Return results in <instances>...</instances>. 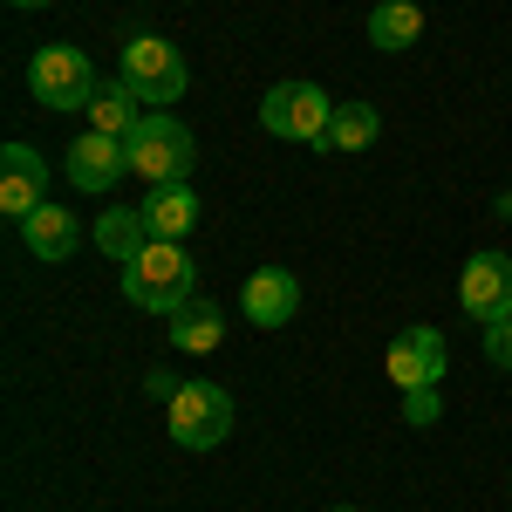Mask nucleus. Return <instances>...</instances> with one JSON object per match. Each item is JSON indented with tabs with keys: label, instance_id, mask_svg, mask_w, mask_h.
<instances>
[{
	"label": "nucleus",
	"instance_id": "obj_1",
	"mask_svg": "<svg viewBox=\"0 0 512 512\" xmlns=\"http://www.w3.org/2000/svg\"><path fill=\"white\" fill-rule=\"evenodd\" d=\"M192 260H185V246H171V239H151L130 267H123V301L130 308H144V315H178L185 301H192Z\"/></svg>",
	"mask_w": 512,
	"mask_h": 512
},
{
	"label": "nucleus",
	"instance_id": "obj_2",
	"mask_svg": "<svg viewBox=\"0 0 512 512\" xmlns=\"http://www.w3.org/2000/svg\"><path fill=\"white\" fill-rule=\"evenodd\" d=\"M328 123H335V96L321 82H274L260 96V130L287 137V144H321L328 151Z\"/></svg>",
	"mask_w": 512,
	"mask_h": 512
},
{
	"label": "nucleus",
	"instance_id": "obj_3",
	"mask_svg": "<svg viewBox=\"0 0 512 512\" xmlns=\"http://www.w3.org/2000/svg\"><path fill=\"white\" fill-rule=\"evenodd\" d=\"M123 144H130V171H137L144 185H185V178H192V164H198L192 130H185L178 117H164V110H151V117L137 123Z\"/></svg>",
	"mask_w": 512,
	"mask_h": 512
},
{
	"label": "nucleus",
	"instance_id": "obj_4",
	"mask_svg": "<svg viewBox=\"0 0 512 512\" xmlns=\"http://www.w3.org/2000/svg\"><path fill=\"white\" fill-rule=\"evenodd\" d=\"M164 424L171 437L185 444V451H219L226 437H233V396L219 390V383H178V396L164 403Z\"/></svg>",
	"mask_w": 512,
	"mask_h": 512
},
{
	"label": "nucleus",
	"instance_id": "obj_5",
	"mask_svg": "<svg viewBox=\"0 0 512 512\" xmlns=\"http://www.w3.org/2000/svg\"><path fill=\"white\" fill-rule=\"evenodd\" d=\"M28 89H35L48 110H89L103 82H96V62H89L82 48L55 41V48H41L35 62H28Z\"/></svg>",
	"mask_w": 512,
	"mask_h": 512
},
{
	"label": "nucleus",
	"instance_id": "obj_6",
	"mask_svg": "<svg viewBox=\"0 0 512 512\" xmlns=\"http://www.w3.org/2000/svg\"><path fill=\"white\" fill-rule=\"evenodd\" d=\"M117 82H130L144 103H178L185 96V55H178V41L130 35L123 41V62H117Z\"/></svg>",
	"mask_w": 512,
	"mask_h": 512
},
{
	"label": "nucleus",
	"instance_id": "obj_7",
	"mask_svg": "<svg viewBox=\"0 0 512 512\" xmlns=\"http://www.w3.org/2000/svg\"><path fill=\"white\" fill-rule=\"evenodd\" d=\"M458 301L472 321H506L512 315V260L506 253H472L465 260V280H458Z\"/></svg>",
	"mask_w": 512,
	"mask_h": 512
},
{
	"label": "nucleus",
	"instance_id": "obj_8",
	"mask_svg": "<svg viewBox=\"0 0 512 512\" xmlns=\"http://www.w3.org/2000/svg\"><path fill=\"white\" fill-rule=\"evenodd\" d=\"M41 205H48V164H41V151L35 144H7L0 151V212L21 226Z\"/></svg>",
	"mask_w": 512,
	"mask_h": 512
},
{
	"label": "nucleus",
	"instance_id": "obj_9",
	"mask_svg": "<svg viewBox=\"0 0 512 512\" xmlns=\"http://www.w3.org/2000/svg\"><path fill=\"white\" fill-rule=\"evenodd\" d=\"M383 369H390L396 390H437V376H444V335L437 328H403L383 355Z\"/></svg>",
	"mask_w": 512,
	"mask_h": 512
},
{
	"label": "nucleus",
	"instance_id": "obj_10",
	"mask_svg": "<svg viewBox=\"0 0 512 512\" xmlns=\"http://www.w3.org/2000/svg\"><path fill=\"white\" fill-rule=\"evenodd\" d=\"M123 171H130V144H123V137L89 130V137L69 144V185H76V192H110Z\"/></svg>",
	"mask_w": 512,
	"mask_h": 512
},
{
	"label": "nucleus",
	"instance_id": "obj_11",
	"mask_svg": "<svg viewBox=\"0 0 512 512\" xmlns=\"http://www.w3.org/2000/svg\"><path fill=\"white\" fill-rule=\"evenodd\" d=\"M246 321L253 328H287V321L301 315V280L287 274V267H260V274L246 280Z\"/></svg>",
	"mask_w": 512,
	"mask_h": 512
},
{
	"label": "nucleus",
	"instance_id": "obj_12",
	"mask_svg": "<svg viewBox=\"0 0 512 512\" xmlns=\"http://www.w3.org/2000/svg\"><path fill=\"white\" fill-rule=\"evenodd\" d=\"M21 246H28L35 260H48V267H55V260H69V253L82 246V219L69 212V205H41V212H28V219H21Z\"/></svg>",
	"mask_w": 512,
	"mask_h": 512
},
{
	"label": "nucleus",
	"instance_id": "obj_13",
	"mask_svg": "<svg viewBox=\"0 0 512 512\" xmlns=\"http://www.w3.org/2000/svg\"><path fill=\"white\" fill-rule=\"evenodd\" d=\"M137 212H144L151 239H171V246H178V239L198 226V192L192 185H151V198H144Z\"/></svg>",
	"mask_w": 512,
	"mask_h": 512
},
{
	"label": "nucleus",
	"instance_id": "obj_14",
	"mask_svg": "<svg viewBox=\"0 0 512 512\" xmlns=\"http://www.w3.org/2000/svg\"><path fill=\"white\" fill-rule=\"evenodd\" d=\"M144 117H151V103H144L130 82H103L96 103H89V130H103V137H130Z\"/></svg>",
	"mask_w": 512,
	"mask_h": 512
},
{
	"label": "nucleus",
	"instance_id": "obj_15",
	"mask_svg": "<svg viewBox=\"0 0 512 512\" xmlns=\"http://www.w3.org/2000/svg\"><path fill=\"white\" fill-rule=\"evenodd\" d=\"M226 342V315L212 308V301H185L178 315H171V349L178 355H212Z\"/></svg>",
	"mask_w": 512,
	"mask_h": 512
},
{
	"label": "nucleus",
	"instance_id": "obj_16",
	"mask_svg": "<svg viewBox=\"0 0 512 512\" xmlns=\"http://www.w3.org/2000/svg\"><path fill=\"white\" fill-rule=\"evenodd\" d=\"M369 41H376L383 55L424 41V7H417V0H376V7H369Z\"/></svg>",
	"mask_w": 512,
	"mask_h": 512
},
{
	"label": "nucleus",
	"instance_id": "obj_17",
	"mask_svg": "<svg viewBox=\"0 0 512 512\" xmlns=\"http://www.w3.org/2000/svg\"><path fill=\"white\" fill-rule=\"evenodd\" d=\"M96 246H103L110 260H123V267H130V260L151 246V226H144V212H137V205H117V212H103V219H96Z\"/></svg>",
	"mask_w": 512,
	"mask_h": 512
},
{
	"label": "nucleus",
	"instance_id": "obj_18",
	"mask_svg": "<svg viewBox=\"0 0 512 512\" xmlns=\"http://www.w3.org/2000/svg\"><path fill=\"white\" fill-rule=\"evenodd\" d=\"M383 137V117L369 103H335V123H328V151H369Z\"/></svg>",
	"mask_w": 512,
	"mask_h": 512
},
{
	"label": "nucleus",
	"instance_id": "obj_19",
	"mask_svg": "<svg viewBox=\"0 0 512 512\" xmlns=\"http://www.w3.org/2000/svg\"><path fill=\"white\" fill-rule=\"evenodd\" d=\"M437 417H444V396H437V390H403V424L431 431Z\"/></svg>",
	"mask_w": 512,
	"mask_h": 512
},
{
	"label": "nucleus",
	"instance_id": "obj_20",
	"mask_svg": "<svg viewBox=\"0 0 512 512\" xmlns=\"http://www.w3.org/2000/svg\"><path fill=\"white\" fill-rule=\"evenodd\" d=\"M485 362H492V369H512V315L485 328Z\"/></svg>",
	"mask_w": 512,
	"mask_h": 512
},
{
	"label": "nucleus",
	"instance_id": "obj_21",
	"mask_svg": "<svg viewBox=\"0 0 512 512\" xmlns=\"http://www.w3.org/2000/svg\"><path fill=\"white\" fill-rule=\"evenodd\" d=\"M144 390H151V396H164V403H171V396H178V383H171L164 369H151V376H144Z\"/></svg>",
	"mask_w": 512,
	"mask_h": 512
},
{
	"label": "nucleus",
	"instance_id": "obj_22",
	"mask_svg": "<svg viewBox=\"0 0 512 512\" xmlns=\"http://www.w3.org/2000/svg\"><path fill=\"white\" fill-rule=\"evenodd\" d=\"M7 7H48V0H7Z\"/></svg>",
	"mask_w": 512,
	"mask_h": 512
},
{
	"label": "nucleus",
	"instance_id": "obj_23",
	"mask_svg": "<svg viewBox=\"0 0 512 512\" xmlns=\"http://www.w3.org/2000/svg\"><path fill=\"white\" fill-rule=\"evenodd\" d=\"M499 212H506V219H512V198H499Z\"/></svg>",
	"mask_w": 512,
	"mask_h": 512
},
{
	"label": "nucleus",
	"instance_id": "obj_24",
	"mask_svg": "<svg viewBox=\"0 0 512 512\" xmlns=\"http://www.w3.org/2000/svg\"><path fill=\"white\" fill-rule=\"evenodd\" d=\"M335 512H349V506H335Z\"/></svg>",
	"mask_w": 512,
	"mask_h": 512
}]
</instances>
